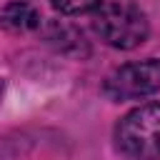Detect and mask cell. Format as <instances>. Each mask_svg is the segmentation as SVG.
Here are the masks:
<instances>
[{"label":"cell","mask_w":160,"mask_h":160,"mask_svg":"<svg viewBox=\"0 0 160 160\" xmlns=\"http://www.w3.org/2000/svg\"><path fill=\"white\" fill-rule=\"evenodd\" d=\"M50 2L62 15H82V12H95L102 0H50Z\"/></svg>","instance_id":"5"},{"label":"cell","mask_w":160,"mask_h":160,"mask_svg":"<svg viewBox=\"0 0 160 160\" xmlns=\"http://www.w3.org/2000/svg\"><path fill=\"white\" fill-rule=\"evenodd\" d=\"M160 90V60H140L128 62L118 70H112L105 82L102 92L110 100H135L145 98Z\"/></svg>","instance_id":"3"},{"label":"cell","mask_w":160,"mask_h":160,"mask_svg":"<svg viewBox=\"0 0 160 160\" xmlns=\"http://www.w3.org/2000/svg\"><path fill=\"white\" fill-rule=\"evenodd\" d=\"M92 28L102 42H108L110 48H118V50H132V48L142 45L150 32L145 12L138 5H132L130 0L100 2V8L95 10Z\"/></svg>","instance_id":"1"},{"label":"cell","mask_w":160,"mask_h":160,"mask_svg":"<svg viewBox=\"0 0 160 160\" xmlns=\"http://www.w3.org/2000/svg\"><path fill=\"white\" fill-rule=\"evenodd\" d=\"M115 145L128 160H160V102L130 110L115 128Z\"/></svg>","instance_id":"2"},{"label":"cell","mask_w":160,"mask_h":160,"mask_svg":"<svg viewBox=\"0 0 160 160\" xmlns=\"http://www.w3.org/2000/svg\"><path fill=\"white\" fill-rule=\"evenodd\" d=\"M0 22L10 30H20V32H28V30H35L40 25V15L32 5L28 2H10L2 12H0Z\"/></svg>","instance_id":"4"}]
</instances>
